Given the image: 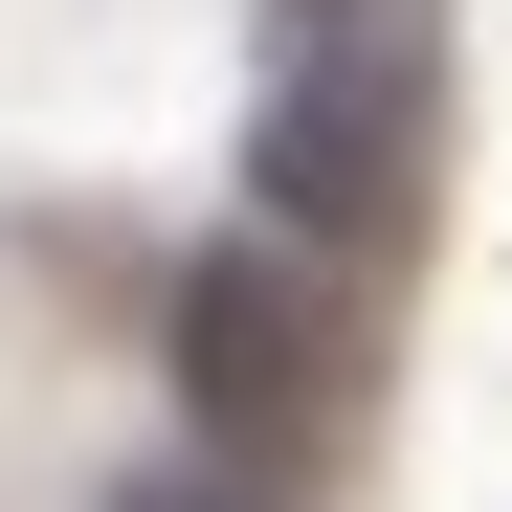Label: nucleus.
<instances>
[{"mask_svg": "<svg viewBox=\"0 0 512 512\" xmlns=\"http://www.w3.org/2000/svg\"><path fill=\"white\" fill-rule=\"evenodd\" d=\"M423 179H446V23L423 0H290L245 201L290 245H334V268H379V245H423Z\"/></svg>", "mask_w": 512, "mask_h": 512, "instance_id": "1", "label": "nucleus"}, {"mask_svg": "<svg viewBox=\"0 0 512 512\" xmlns=\"http://www.w3.org/2000/svg\"><path fill=\"white\" fill-rule=\"evenodd\" d=\"M179 401H201V446H223V468H312V446H334V401H357L334 245H290V223L201 245V268H179Z\"/></svg>", "mask_w": 512, "mask_h": 512, "instance_id": "2", "label": "nucleus"}, {"mask_svg": "<svg viewBox=\"0 0 512 512\" xmlns=\"http://www.w3.org/2000/svg\"><path fill=\"white\" fill-rule=\"evenodd\" d=\"M134 512H268V468H179V490H134Z\"/></svg>", "mask_w": 512, "mask_h": 512, "instance_id": "3", "label": "nucleus"}]
</instances>
